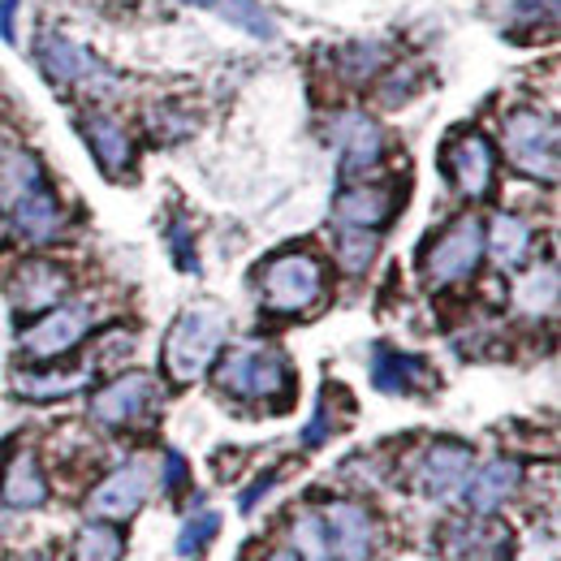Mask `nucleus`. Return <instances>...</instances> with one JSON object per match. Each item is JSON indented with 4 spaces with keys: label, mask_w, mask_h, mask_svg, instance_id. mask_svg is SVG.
Returning a JSON list of instances; mask_svg holds the SVG:
<instances>
[{
    "label": "nucleus",
    "mask_w": 561,
    "mask_h": 561,
    "mask_svg": "<svg viewBox=\"0 0 561 561\" xmlns=\"http://www.w3.org/2000/svg\"><path fill=\"white\" fill-rule=\"evenodd\" d=\"M471 476V449L458 445V440H436L427 454H423L420 467V484L427 496H449L454 489H462Z\"/></svg>",
    "instance_id": "nucleus-13"
},
{
    "label": "nucleus",
    "mask_w": 561,
    "mask_h": 561,
    "mask_svg": "<svg viewBox=\"0 0 561 561\" xmlns=\"http://www.w3.org/2000/svg\"><path fill=\"white\" fill-rule=\"evenodd\" d=\"M186 480V467H182V458L178 454H169V489H178Z\"/></svg>",
    "instance_id": "nucleus-30"
},
{
    "label": "nucleus",
    "mask_w": 561,
    "mask_h": 561,
    "mask_svg": "<svg viewBox=\"0 0 561 561\" xmlns=\"http://www.w3.org/2000/svg\"><path fill=\"white\" fill-rule=\"evenodd\" d=\"M324 531H329L333 561H367L371 558L376 527H371V514H367L363 505H329V514H324Z\"/></svg>",
    "instance_id": "nucleus-12"
},
{
    "label": "nucleus",
    "mask_w": 561,
    "mask_h": 561,
    "mask_svg": "<svg viewBox=\"0 0 561 561\" xmlns=\"http://www.w3.org/2000/svg\"><path fill=\"white\" fill-rule=\"evenodd\" d=\"M0 496H4V505H13V510H35V505L48 501V480H44L35 454H18V458L9 462V471H4V480H0Z\"/></svg>",
    "instance_id": "nucleus-19"
},
{
    "label": "nucleus",
    "mask_w": 561,
    "mask_h": 561,
    "mask_svg": "<svg viewBox=\"0 0 561 561\" xmlns=\"http://www.w3.org/2000/svg\"><path fill=\"white\" fill-rule=\"evenodd\" d=\"M0 238H4V220H0Z\"/></svg>",
    "instance_id": "nucleus-33"
},
{
    "label": "nucleus",
    "mask_w": 561,
    "mask_h": 561,
    "mask_svg": "<svg viewBox=\"0 0 561 561\" xmlns=\"http://www.w3.org/2000/svg\"><path fill=\"white\" fill-rule=\"evenodd\" d=\"M35 186H44V178H39V164L26 156V151H13L4 164H0V204H18V199H26Z\"/></svg>",
    "instance_id": "nucleus-23"
},
{
    "label": "nucleus",
    "mask_w": 561,
    "mask_h": 561,
    "mask_svg": "<svg viewBox=\"0 0 561 561\" xmlns=\"http://www.w3.org/2000/svg\"><path fill=\"white\" fill-rule=\"evenodd\" d=\"M151 402H156V380L147 371H126L91 398V415L108 427H130L151 411Z\"/></svg>",
    "instance_id": "nucleus-7"
},
{
    "label": "nucleus",
    "mask_w": 561,
    "mask_h": 561,
    "mask_svg": "<svg viewBox=\"0 0 561 561\" xmlns=\"http://www.w3.org/2000/svg\"><path fill=\"white\" fill-rule=\"evenodd\" d=\"M216 531H220V514H216V510H195V518H186V527H182V536H178V553H182V558L204 553Z\"/></svg>",
    "instance_id": "nucleus-26"
},
{
    "label": "nucleus",
    "mask_w": 561,
    "mask_h": 561,
    "mask_svg": "<svg viewBox=\"0 0 561 561\" xmlns=\"http://www.w3.org/2000/svg\"><path fill=\"white\" fill-rule=\"evenodd\" d=\"M264 307L277 311V316H298V311H311L324 294V268L316 255L307 251H289L277 255L268 268H264Z\"/></svg>",
    "instance_id": "nucleus-4"
},
{
    "label": "nucleus",
    "mask_w": 561,
    "mask_h": 561,
    "mask_svg": "<svg viewBox=\"0 0 561 561\" xmlns=\"http://www.w3.org/2000/svg\"><path fill=\"white\" fill-rule=\"evenodd\" d=\"M78 561H122V536L113 527H87L78 536Z\"/></svg>",
    "instance_id": "nucleus-28"
},
{
    "label": "nucleus",
    "mask_w": 561,
    "mask_h": 561,
    "mask_svg": "<svg viewBox=\"0 0 561 561\" xmlns=\"http://www.w3.org/2000/svg\"><path fill=\"white\" fill-rule=\"evenodd\" d=\"M39 66H44V73L57 82V87H91V82H113L108 73H104V66L87 53V48H78L73 39H66V35H44L39 39Z\"/></svg>",
    "instance_id": "nucleus-10"
},
{
    "label": "nucleus",
    "mask_w": 561,
    "mask_h": 561,
    "mask_svg": "<svg viewBox=\"0 0 561 561\" xmlns=\"http://www.w3.org/2000/svg\"><path fill=\"white\" fill-rule=\"evenodd\" d=\"M371 380L380 393H411L423 380V363L411 358V354H398L389 346H380L376 358H371Z\"/></svg>",
    "instance_id": "nucleus-21"
},
{
    "label": "nucleus",
    "mask_w": 561,
    "mask_h": 561,
    "mask_svg": "<svg viewBox=\"0 0 561 561\" xmlns=\"http://www.w3.org/2000/svg\"><path fill=\"white\" fill-rule=\"evenodd\" d=\"M480 255H484V229L476 216H458L427 251H423V280L432 289H445V285H458L480 268Z\"/></svg>",
    "instance_id": "nucleus-5"
},
{
    "label": "nucleus",
    "mask_w": 561,
    "mask_h": 561,
    "mask_svg": "<svg viewBox=\"0 0 561 561\" xmlns=\"http://www.w3.org/2000/svg\"><path fill=\"white\" fill-rule=\"evenodd\" d=\"M66 289H70V273L57 264H44V260L22 264L9 280V298L18 311H53L66 298Z\"/></svg>",
    "instance_id": "nucleus-11"
},
{
    "label": "nucleus",
    "mask_w": 561,
    "mask_h": 561,
    "mask_svg": "<svg viewBox=\"0 0 561 561\" xmlns=\"http://www.w3.org/2000/svg\"><path fill=\"white\" fill-rule=\"evenodd\" d=\"M505 156L518 173L536 182H558V122L536 108H518L501 126Z\"/></svg>",
    "instance_id": "nucleus-2"
},
{
    "label": "nucleus",
    "mask_w": 561,
    "mask_h": 561,
    "mask_svg": "<svg viewBox=\"0 0 561 561\" xmlns=\"http://www.w3.org/2000/svg\"><path fill=\"white\" fill-rule=\"evenodd\" d=\"M186 4H216V0H186Z\"/></svg>",
    "instance_id": "nucleus-32"
},
{
    "label": "nucleus",
    "mask_w": 561,
    "mask_h": 561,
    "mask_svg": "<svg viewBox=\"0 0 561 561\" xmlns=\"http://www.w3.org/2000/svg\"><path fill=\"white\" fill-rule=\"evenodd\" d=\"M82 135L91 142V151H95V160H100V169L104 173H126L130 169V160H135V142L126 135V126L122 122H113V117H91L87 126H82Z\"/></svg>",
    "instance_id": "nucleus-18"
},
{
    "label": "nucleus",
    "mask_w": 561,
    "mask_h": 561,
    "mask_svg": "<svg viewBox=\"0 0 561 561\" xmlns=\"http://www.w3.org/2000/svg\"><path fill=\"white\" fill-rule=\"evenodd\" d=\"M87 329H91V311L87 307H57V311H48L39 324H31L22 333V351L31 358H61L87 337Z\"/></svg>",
    "instance_id": "nucleus-8"
},
{
    "label": "nucleus",
    "mask_w": 561,
    "mask_h": 561,
    "mask_svg": "<svg viewBox=\"0 0 561 561\" xmlns=\"http://www.w3.org/2000/svg\"><path fill=\"white\" fill-rule=\"evenodd\" d=\"M225 337H229V311L220 302H195V307H186L178 316V324L169 329V337H164V371L178 385L204 376Z\"/></svg>",
    "instance_id": "nucleus-1"
},
{
    "label": "nucleus",
    "mask_w": 561,
    "mask_h": 561,
    "mask_svg": "<svg viewBox=\"0 0 561 561\" xmlns=\"http://www.w3.org/2000/svg\"><path fill=\"white\" fill-rule=\"evenodd\" d=\"M268 561H298V558H294V553H273Z\"/></svg>",
    "instance_id": "nucleus-31"
},
{
    "label": "nucleus",
    "mask_w": 561,
    "mask_h": 561,
    "mask_svg": "<svg viewBox=\"0 0 561 561\" xmlns=\"http://www.w3.org/2000/svg\"><path fill=\"white\" fill-rule=\"evenodd\" d=\"M523 484V471H518V462H510V458H492L484 462L476 476H467V505L476 510V514H492L496 505H505L514 492Z\"/></svg>",
    "instance_id": "nucleus-16"
},
{
    "label": "nucleus",
    "mask_w": 561,
    "mask_h": 561,
    "mask_svg": "<svg viewBox=\"0 0 561 561\" xmlns=\"http://www.w3.org/2000/svg\"><path fill=\"white\" fill-rule=\"evenodd\" d=\"M13 225L31 242H53L61 233V204H57V195L48 186H35L26 199L13 204Z\"/></svg>",
    "instance_id": "nucleus-17"
},
{
    "label": "nucleus",
    "mask_w": 561,
    "mask_h": 561,
    "mask_svg": "<svg viewBox=\"0 0 561 561\" xmlns=\"http://www.w3.org/2000/svg\"><path fill=\"white\" fill-rule=\"evenodd\" d=\"M398 211V191L393 186H351L333 204V216L342 229H380Z\"/></svg>",
    "instance_id": "nucleus-14"
},
{
    "label": "nucleus",
    "mask_w": 561,
    "mask_h": 561,
    "mask_svg": "<svg viewBox=\"0 0 561 561\" xmlns=\"http://www.w3.org/2000/svg\"><path fill=\"white\" fill-rule=\"evenodd\" d=\"M216 385L233 398H280L289 393V363L273 346H238L220 358Z\"/></svg>",
    "instance_id": "nucleus-3"
},
{
    "label": "nucleus",
    "mask_w": 561,
    "mask_h": 561,
    "mask_svg": "<svg viewBox=\"0 0 561 561\" xmlns=\"http://www.w3.org/2000/svg\"><path fill=\"white\" fill-rule=\"evenodd\" d=\"M514 302H518V311H523V316H531V320L549 316V311H553V302H558V268H553V264L531 268L527 277L518 280Z\"/></svg>",
    "instance_id": "nucleus-22"
},
{
    "label": "nucleus",
    "mask_w": 561,
    "mask_h": 561,
    "mask_svg": "<svg viewBox=\"0 0 561 561\" xmlns=\"http://www.w3.org/2000/svg\"><path fill=\"white\" fill-rule=\"evenodd\" d=\"M220 18L251 31L255 39H277V22L255 4V0H220Z\"/></svg>",
    "instance_id": "nucleus-24"
},
{
    "label": "nucleus",
    "mask_w": 561,
    "mask_h": 561,
    "mask_svg": "<svg viewBox=\"0 0 561 561\" xmlns=\"http://www.w3.org/2000/svg\"><path fill=\"white\" fill-rule=\"evenodd\" d=\"M13 9L18 0H0V39H13Z\"/></svg>",
    "instance_id": "nucleus-29"
},
{
    "label": "nucleus",
    "mask_w": 561,
    "mask_h": 561,
    "mask_svg": "<svg viewBox=\"0 0 561 561\" xmlns=\"http://www.w3.org/2000/svg\"><path fill=\"white\" fill-rule=\"evenodd\" d=\"M484 242H489V255L496 260V268H518L531 251V229L518 216H496L492 229L484 233Z\"/></svg>",
    "instance_id": "nucleus-20"
},
{
    "label": "nucleus",
    "mask_w": 561,
    "mask_h": 561,
    "mask_svg": "<svg viewBox=\"0 0 561 561\" xmlns=\"http://www.w3.org/2000/svg\"><path fill=\"white\" fill-rule=\"evenodd\" d=\"M147 489H151L147 462H130V467L113 471L100 489L87 496V514H91V518H104V523H122V518H130L142 505Z\"/></svg>",
    "instance_id": "nucleus-9"
},
{
    "label": "nucleus",
    "mask_w": 561,
    "mask_h": 561,
    "mask_svg": "<svg viewBox=\"0 0 561 561\" xmlns=\"http://www.w3.org/2000/svg\"><path fill=\"white\" fill-rule=\"evenodd\" d=\"M333 139L342 147V173L354 178V173H367L376 160H380V126L376 122H367L363 113H346L342 122H337V130H333Z\"/></svg>",
    "instance_id": "nucleus-15"
},
{
    "label": "nucleus",
    "mask_w": 561,
    "mask_h": 561,
    "mask_svg": "<svg viewBox=\"0 0 561 561\" xmlns=\"http://www.w3.org/2000/svg\"><path fill=\"white\" fill-rule=\"evenodd\" d=\"M371 251H376L371 229H342V238H337V260H342L346 273H363V268L371 264Z\"/></svg>",
    "instance_id": "nucleus-27"
},
{
    "label": "nucleus",
    "mask_w": 561,
    "mask_h": 561,
    "mask_svg": "<svg viewBox=\"0 0 561 561\" xmlns=\"http://www.w3.org/2000/svg\"><path fill=\"white\" fill-rule=\"evenodd\" d=\"M440 164H445V178L467 195V199H484L492 191V147L484 135H476V130H467V135H454V139L445 142V156H440Z\"/></svg>",
    "instance_id": "nucleus-6"
},
{
    "label": "nucleus",
    "mask_w": 561,
    "mask_h": 561,
    "mask_svg": "<svg viewBox=\"0 0 561 561\" xmlns=\"http://www.w3.org/2000/svg\"><path fill=\"white\" fill-rule=\"evenodd\" d=\"M294 549H298V561H333L329 531H324V518L302 514V518L294 523Z\"/></svg>",
    "instance_id": "nucleus-25"
}]
</instances>
